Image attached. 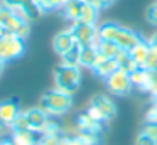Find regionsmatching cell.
<instances>
[{
    "instance_id": "obj_18",
    "label": "cell",
    "mask_w": 157,
    "mask_h": 145,
    "mask_svg": "<svg viewBox=\"0 0 157 145\" xmlns=\"http://www.w3.org/2000/svg\"><path fill=\"white\" fill-rule=\"evenodd\" d=\"M149 49H150V44L149 40L142 39L140 42H137L135 46L132 47V49L128 51V54L132 56V59L135 61L137 64H139L140 67L145 64V59H147V54H149Z\"/></svg>"
},
{
    "instance_id": "obj_30",
    "label": "cell",
    "mask_w": 157,
    "mask_h": 145,
    "mask_svg": "<svg viewBox=\"0 0 157 145\" xmlns=\"http://www.w3.org/2000/svg\"><path fill=\"white\" fill-rule=\"evenodd\" d=\"M61 145H83L76 135H61Z\"/></svg>"
},
{
    "instance_id": "obj_1",
    "label": "cell",
    "mask_w": 157,
    "mask_h": 145,
    "mask_svg": "<svg viewBox=\"0 0 157 145\" xmlns=\"http://www.w3.org/2000/svg\"><path fill=\"white\" fill-rule=\"evenodd\" d=\"M71 106H73V96L56 90V88L46 91L41 96V101H39V108L51 118L66 115L71 110Z\"/></svg>"
},
{
    "instance_id": "obj_40",
    "label": "cell",
    "mask_w": 157,
    "mask_h": 145,
    "mask_svg": "<svg viewBox=\"0 0 157 145\" xmlns=\"http://www.w3.org/2000/svg\"><path fill=\"white\" fill-rule=\"evenodd\" d=\"M5 64L7 63H4V61L0 59V76H2V73H4V69H5Z\"/></svg>"
},
{
    "instance_id": "obj_29",
    "label": "cell",
    "mask_w": 157,
    "mask_h": 145,
    "mask_svg": "<svg viewBox=\"0 0 157 145\" xmlns=\"http://www.w3.org/2000/svg\"><path fill=\"white\" fill-rule=\"evenodd\" d=\"M135 145H157V140L147 137L145 133H142V132H140V133L137 135V138H135Z\"/></svg>"
},
{
    "instance_id": "obj_20",
    "label": "cell",
    "mask_w": 157,
    "mask_h": 145,
    "mask_svg": "<svg viewBox=\"0 0 157 145\" xmlns=\"http://www.w3.org/2000/svg\"><path fill=\"white\" fill-rule=\"evenodd\" d=\"M120 29V24L112 22V20H106V22H101L98 25V39L101 40H115V36Z\"/></svg>"
},
{
    "instance_id": "obj_15",
    "label": "cell",
    "mask_w": 157,
    "mask_h": 145,
    "mask_svg": "<svg viewBox=\"0 0 157 145\" xmlns=\"http://www.w3.org/2000/svg\"><path fill=\"white\" fill-rule=\"evenodd\" d=\"M76 128L81 132H95V133H101L103 130V123L96 121L95 118H91L88 113H79L76 118Z\"/></svg>"
},
{
    "instance_id": "obj_16",
    "label": "cell",
    "mask_w": 157,
    "mask_h": 145,
    "mask_svg": "<svg viewBox=\"0 0 157 145\" xmlns=\"http://www.w3.org/2000/svg\"><path fill=\"white\" fill-rule=\"evenodd\" d=\"M83 0H66L64 5L61 7V12L63 17L69 22H76L79 17V12H81V7H83Z\"/></svg>"
},
{
    "instance_id": "obj_41",
    "label": "cell",
    "mask_w": 157,
    "mask_h": 145,
    "mask_svg": "<svg viewBox=\"0 0 157 145\" xmlns=\"http://www.w3.org/2000/svg\"><path fill=\"white\" fill-rule=\"evenodd\" d=\"M4 130H5V128L2 127V125H0V140H2V138H4Z\"/></svg>"
},
{
    "instance_id": "obj_8",
    "label": "cell",
    "mask_w": 157,
    "mask_h": 145,
    "mask_svg": "<svg viewBox=\"0 0 157 145\" xmlns=\"http://www.w3.org/2000/svg\"><path fill=\"white\" fill-rule=\"evenodd\" d=\"M142 39H144V37L140 36V34L137 32V30L120 25V29H118V32H117L115 40H113V42H115L117 46L120 47V49H123V51H130L137 42H140Z\"/></svg>"
},
{
    "instance_id": "obj_34",
    "label": "cell",
    "mask_w": 157,
    "mask_h": 145,
    "mask_svg": "<svg viewBox=\"0 0 157 145\" xmlns=\"http://www.w3.org/2000/svg\"><path fill=\"white\" fill-rule=\"evenodd\" d=\"M64 2L66 0H49V5H51L52 10H56V9H61L64 5Z\"/></svg>"
},
{
    "instance_id": "obj_36",
    "label": "cell",
    "mask_w": 157,
    "mask_h": 145,
    "mask_svg": "<svg viewBox=\"0 0 157 145\" xmlns=\"http://www.w3.org/2000/svg\"><path fill=\"white\" fill-rule=\"evenodd\" d=\"M147 40H149V44H150V46H152V47H155V49H157V32H154L152 36H150L149 39H147Z\"/></svg>"
},
{
    "instance_id": "obj_22",
    "label": "cell",
    "mask_w": 157,
    "mask_h": 145,
    "mask_svg": "<svg viewBox=\"0 0 157 145\" xmlns=\"http://www.w3.org/2000/svg\"><path fill=\"white\" fill-rule=\"evenodd\" d=\"M79 51H81V47L78 44L75 47H71L68 52L61 56V64H66V66H79Z\"/></svg>"
},
{
    "instance_id": "obj_37",
    "label": "cell",
    "mask_w": 157,
    "mask_h": 145,
    "mask_svg": "<svg viewBox=\"0 0 157 145\" xmlns=\"http://www.w3.org/2000/svg\"><path fill=\"white\" fill-rule=\"evenodd\" d=\"M0 145H15V143L12 142L10 137H4L2 140H0Z\"/></svg>"
},
{
    "instance_id": "obj_17",
    "label": "cell",
    "mask_w": 157,
    "mask_h": 145,
    "mask_svg": "<svg viewBox=\"0 0 157 145\" xmlns=\"http://www.w3.org/2000/svg\"><path fill=\"white\" fill-rule=\"evenodd\" d=\"M101 10L96 9L95 5H90V3H83L81 12H79V17L76 22L81 24H91V25H98V15Z\"/></svg>"
},
{
    "instance_id": "obj_7",
    "label": "cell",
    "mask_w": 157,
    "mask_h": 145,
    "mask_svg": "<svg viewBox=\"0 0 157 145\" xmlns=\"http://www.w3.org/2000/svg\"><path fill=\"white\" fill-rule=\"evenodd\" d=\"M69 30H71L78 46H90V44H96V40H98V25L71 22Z\"/></svg>"
},
{
    "instance_id": "obj_10",
    "label": "cell",
    "mask_w": 157,
    "mask_h": 145,
    "mask_svg": "<svg viewBox=\"0 0 157 145\" xmlns=\"http://www.w3.org/2000/svg\"><path fill=\"white\" fill-rule=\"evenodd\" d=\"M75 46H76V40H75V37H73L69 27L68 29L59 30V32L52 37V49H54V52L58 54V56L66 54L71 47H75Z\"/></svg>"
},
{
    "instance_id": "obj_28",
    "label": "cell",
    "mask_w": 157,
    "mask_h": 145,
    "mask_svg": "<svg viewBox=\"0 0 157 145\" xmlns=\"http://www.w3.org/2000/svg\"><path fill=\"white\" fill-rule=\"evenodd\" d=\"M142 133H145L147 137L157 140V123H149V121H145V125L142 127Z\"/></svg>"
},
{
    "instance_id": "obj_3",
    "label": "cell",
    "mask_w": 157,
    "mask_h": 145,
    "mask_svg": "<svg viewBox=\"0 0 157 145\" xmlns=\"http://www.w3.org/2000/svg\"><path fill=\"white\" fill-rule=\"evenodd\" d=\"M86 113L91 118H95L100 123H106L108 120H112L117 115V106L115 101L112 100L106 94H96L91 98L88 108H86Z\"/></svg>"
},
{
    "instance_id": "obj_13",
    "label": "cell",
    "mask_w": 157,
    "mask_h": 145,
    "mask_svg": "<svg viewBox=\"0 0 157 145\" xmlns=\"http://www.w3.org/2000/svg\"><path fill=\"white\" fill-rule=\"evenodd\" d=\"M25 115H27L29 125H31V130L41 132V133H42V130H44L48 120L51 118V116H48V115H46L39 106H34V108H29V110H25Z\"/></svg>"
},
{
    "instance_id": "obj_2",
    "label": "cell",
    "mask_w": 157,
    "mask_h": 145,
    "mask_svg": "<svg viewBox=\"0 0 157 145\" xmlns=\"http://www.w3.org/2000/svg\"><path fill=\"white\" fill-rule=\"evenodd\" d=\"M79 84H81V67L79 66L59 64L54 69V88L56 90L73 96L79 90Z\"/></svg>"
},
{
    "instance_id": "obj_23",
    "label": "cell",
    "mask_w": 157,
    "mask_h": 145,
    "mask_svg": "<svg viewBox=\"0 0 157 145\" xmlns=\"http://www.w3.org/2000/svg\"><path fill=\"white\" fill-rule=\"evenodd\" d=\"M76 137L83 145H98L101 142V133H95V132H76Z\"/></svg>"
},
{
    "instance_id": "obj_19",
    "label": "cell",
    "mask_w": 157,
    "mask_h": 145,
    "mask_svg": "<svg viewBox=\"0 0 157 145\" xmlns=\"http://www.w3.org/2000/svg\"><path fill=\"white\" fill-rule=\"evenodd\" d=\"M96 49H98L100 56L110 57V59H117L120 51H123V49H120L115 42H112V40H101V39L96 40Z\"/></svg>"
},
{
    "instance_id": "obj_35",
    "label": "cell",
    "mask_w": 157,
    "mask_h": 145,
    "mask_svg": "<svg viewBox=\"0 0 157 145\" xmlns=\"http://www.w3.org/2000/svg\"><path fill=\"white\" fill-rule=\"evenodd\" d=\"M117 0H100V9H108V7H112L113 3H115Z\"/></svg>"
},
{
    "instance_id": "obj_31",
    "label": "cell",
    "mask_w": 157,
    "mask_h": 145,
    "mask_svg": "<svg viewBox=\"0 0 157 145\" xmlns=\"http://www.w3.org/2000/svg\"><path fill=\"white\" fill-rule=\"evenodd\" d=\"M145 121H149V123H157V105L155 103L149 108V111H147V115H145Z\"/></svg>"
},
{
    "instance_id": "obj_42",
    "label": "cell",
    "mask_w": 157,
    "mask_h": 145,
    "mask_svg": "<svg viewBox=\"0 0 157 145\" xmlns=\"http://www.w3.org/2000/svg\"><path fill=\"white\" fill-rule=\"evenodd\" d=\"M155 3H157V0H155Z\"/></svg>"
},
{
    "instance_id": "obj_24",
    "label": "cell",
    "mask_w": 157,
    "mask_h": 145,
    "mask_svg": "<svg viewBox=\"0 0 157 145\" xmlns=\"http://www.w3.org/2000/svg\"><path fill=\"white\" fill-rule=\"evenodd\" d=\"M10 132H24V130H31V125H29L27 115H25V110H22L21 113L17 115V118L14 120V123L9 128Z\"/></svg>"
},
{
    "instance_id": "obj_32",
    "label": "cell",
    "mask_w": 157,
    "mask_h": 145,
    "mask_svg": "<svg viewBox=\"0 0 157 145\" xmlns=\"http://www.w3.org/2000/svg\"><path fill=\"white\" fill-rule=\"evenodd\" d=\"M32 2L36 3V5L41 9V12L44 13V12H51V5H49V0H32Z\"/></svg>"
},
{
    "instance_id": "obj_21",
    "label": "cell",
    "mask_w": 157,
    "mask_h": 145,
    "mask_svg": "<svg viewBox=\"0 0 157 145\" xmlns=\"http://www.w3.org/2000/svg\"><path fill=\"white\" fill-rule=\"evenodd\" d=\"M117 63H118V69L125 71V73H133L135 69H139V64L132 59V56L128 54V51H120V54L117 56Z\"/></svg>"
},
{
    "instance_id": "obj_33",
    "label": "cell",
    "mask_w": 157,
    "mask_h": 145,
    "mask_svg": "<svg viewBox=\"0 0 157 145\" xmlns=\"http://www.w3.org/2000/svg\"><path fill=\"white\" fill-rule=\"evenodd\" d=\"M150 94L152 98L157 101V71H152V86H150Z\"/></svg>"
},
{
    "instance_id": "obj_11",
    "label": "cell",
    "mask_w": 157,
    "mask_h": 145,
    "mask_svg": "<svg viewBox=\"0 0 157 145\" xmlns=\"http://www.w3.org/2000/svg\"><path fill=\"white\" fill-rule=\"evenodd\" d=\"M117 69H118L117 59H110V57H103V56H98L95 66L91 67L93 73H95L98 78H101V79H106V78H108L112 73H115Z\"/></svg>"
},
{
    "instance_id": "obj_26",
    "label": "cell",
    "mask_w": 157,
    "mask_h": 145,
    "mask_svg": "<svg viewBox=\"0 0 157 145\" xmlns=\"http://www.w3.org/2000/svg\"><path fill=\"white\" fill-rule=\"evenodd\" d=\"M145 20H147V24H149V25L157 27V3L155 2L150 3V5L147 7V10H145Z\"/></svg>"
},
{
    "instance_id": "obj_25",
    "label": "cell",
    "mask_w": 157,
    "mask_h": 145,
    "mask_svg": "<svg viewBox=\"0 0 157 145\" xmlns=\"http://www.w3.org/2000/svg\"><path fill=\"white\" fill-rule=\"evenodd\" d=\"M144 69H149V71H157V49L150 46L149 54H147V59L145 64H144Z\"/></svg>"
},
{
    "instance_id": "obj_38",
    "label": "cell",
    "mask_w": 157,
    "mask_h": 145,
    "mask_svg": "<svg viewBox=\"0 0 157 145\" xmlns=\"http://www.w3.org/2000/svg\"><path fill=\"white\" fill-rule=\"evenodd\" d=\"M85 3H90V5H95L96 9H100V0H83ZM101 10V9H100Z\"/></svg>"
},
{
    "instance_id": "obj_12",
    "label": "cell",
    "mask_w": 157,
    "mask_h": 145,
    "mask_svg": "<svg viewBox=\"0 0 157 145\" xmlns=\"http://www.w3.org/2000/svg\"><path fill=\"white\" fill-rule=\"evenodd\" d=\"M130 81L135 88H139L140 91H150V86H152V71L144 69V67H139L133 73H130Z\"/></svg>"
},
{
    "instance_id": "obj_4",
    "label": "cell",
    "mask_w": 157,
    "mask_h": 145,
    "mask_svg": "<svg viewBox=\"0 0 157 145\" xmlns=\"http://www.w3.org/2000/svg\"><path fill=\"white\" fill-rule=\"evenodd\" d=\"M0 3L7 7L17 19L22 22H34L41 17V9L36 5L32 0H0Z\"/></svg>"
},
{
    "instance_id": "obj_39",
    "label": "cell",
    "mask_w": 157,
    "mask_h": 145,
    "mask_svg": "<svg viewBox=\"0 0 157 145\" xmlns=\"http://www.w3.org/2000/svg\"><path fill=\"white\" fill-rule=\"evenodd\" d=\"M7 29H5V27H2V25H0V39H4V37L5 36H7Z\"/></svg>"
},
{
    "instance_id": "obj_6",
    "label": "cell",
    "mask_w": 157,
    "mask_h": 145,
    "mask_svg": "<svg viewBox=\"0 0 157 145\" xmlns=\"http://www.w3.org/2000/svg\"><path fill=\"white\" fill-rule=\"evenodd\" d=\"M105 83L108 91L115 96H127L133 88L132 81H130V74L122 69H117L115 73H112L105 79Z\"/></svg>"
},
{
    "instance_id": "obj_14",
    "label": "cell",
    "mask_w": 157,
    "mask_h": 145,
    "mask_svg": "<svg viewBox=\"0 0 157 145\" xmlns=\"http://www.w3.org/2000/svg\"><path fill=\"white\" fill-rule=\"evenodd\" d=\"M79 67H86V69H91L95 66L96 59H98V49H96V44H90V46H79Z\"/></svg>"
},
{
    "instance_id": "obj_5",
    "label": "cell",
    "mask_w": 157,
    "mask_h": 145,
    "mask_svg": "<svg viewBox=\"0 0 157 145\" xmlns=\"http://www.w3.org/2000/svg\"><path fill=\"white\" fill-rule=\"evenodd\" d=\"M25 52V42L19 39L17 36L9 32L4 39H0V59L9 63L12 59H17Z\"/></svg>"
},
{
    "instance_id": "obj_9",
    "label": "cell",
    "mask_w": 157,
    "mask_h": 145,
    "mask_svg": "<svg viewBox=\"0 0 157 145\" xmlns=\"http://www.w3.org/2000/svg\"><path fill=\"white\" fill-rule=\"evenodd\" d=\"M21 106L15 100H4L0 101V125L4 128H10L17 115L21 113Z\"/></svg>"
},
{
    "instance_id": "obj_27",
    "label": "cell",
    "mask_w": 157,
    "mask_h": 145,
    "mask_svg": "<svg viewBox=\"0 0 157 145\" xmlns=\"http://www.w3.org/2000/svg\"><path fill=\"white\" fill-rule=\"evenodd\" d=\"M29 34H31V24H29V22H22L21 25H19V29L14 32V36H17L19 39L25 40L29 37Z\"/></svg>"
}]
</instances>
